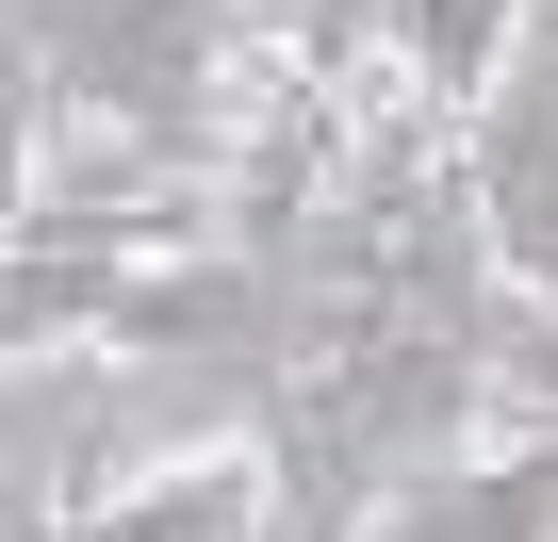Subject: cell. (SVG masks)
I'll return each mask as SVG.
<instances>
[{"label": "cell", "mask_w": 558, "mask_h": 542, "mask_svg": "<svg viewBox=\"0 0 558 542\" xmlns=\"http://www.w3.org/2000/svg\"><path fill=\"white\" fill-rule=\"evenodd\" d=\"M50 132H83L116 181L83 197H197L230 148V67H246V0H34L17 34Z\"/></svg>", "instance_id": "1"}, {"label": "cell", "mask_w": 558, "mask_h": 542, "mask_svg": "<svg viewBox=\"0 0 558 542\" xmlns=\"http://www.w3.org/2000/svg\"><path fill=\"white\" fill-rule=\"evenodd\" d=\"M460 214H476V246H493V280L542 313V346H558V0L525 17V50L493 67V99L460 116Z\"/></svg>", "instance_id": "2"}, {"label": "cell", "mask_w": 558, "mask_h": 542, "mask_svg": "<svg viewBox=\"0 0 558 542\" xmlns=\"http://www.w3.org/2000/svg\"><path fill=\"white\" fill-rule=\"evenodd\" d=\"M34 526V509H17ZM279 526V460H263V427L246 444H197V460H165V477H132L116 509H83V526H34V542H263Z\"/></svg>", "instance_id": "3"}, {"label": "cell", "mask_w": 558, "mask_h": 542, "mask_svg": "<svg viewBox=\"0 0 558 542\" xmlns=\"http://www.w3.org/2000/svg\"><path fill=\"white\" fill-rule=\"evenodd\" d=\"M362 542H558V444H509V460H444L411 477Z\"/></svg>", "instance_id": "4"}, {"label": "cell", "mask_w": 558, "mask_h": 542, "mask_svg": "<svg viewBox=\"0 0 558 542\" xmlns=\"http://www.w3.org/2000/svg\"><path fill=\"white\" fill-rule=\"evenodd\" d=\"M34 132H50L34 67H0V263H17V246H34V214H50V181H34Z\"/></svg>", "instance_id": "5"}, {"label": "cell", "mask_w": 558, "mask_h": 542, "mask_svg": "<svg viewBox=\"0 0 558 542\" xmlns=\"http://www.w3.org/2000/svg\"><path fill=\"white\" fill-rule=\"evenodd\" d=\"M296 17H313L296 67H313V83H362V0H296Z\"/></svg>", "instance_id": "6"}, {"label": "cell", "mask_w": 558, "mask_h": 542, "mask_svg": "<svg viewBox=\"0 0 558 542\" xmlns=\"http://www.w3.org/2000/svg\"><path fill=\"white\" fill-rule=\"evenodd\" d=\"M17 34H34V0H0V67H17Z\"/></svg>", "instance_id": "7"}]
</instances>
